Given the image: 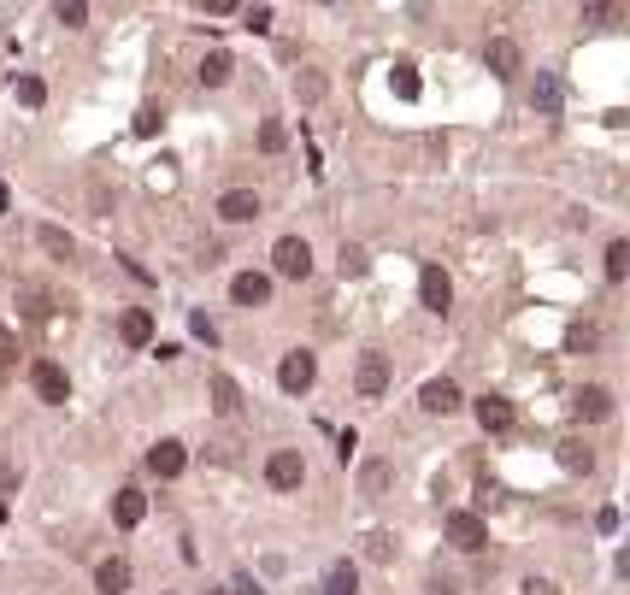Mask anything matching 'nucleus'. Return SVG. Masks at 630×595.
Wrapping results in <instances>:
<instances>
[{"mask_svg": "<svg viewBox=\"0 0 630 595\" xmlns=\"http://www.w3.org/2000/svg\"><path fill=\"white\" fill-rule=\"evenodd\" d=\"M418 301H425L430 313H448V307H454V283H448V271H442V266L418 271Z\"/></svg>", "mask_w": 630, "mask_h": 595, "instance_id": "5", "label": "nucleus"}, {"mask_svg": "<svg viewBox=\"0 0 630 595\" xmlns=\"http://www.w3.org/2000/svg\"><path fill=\"white\" fill-rule=\"evenodd\" d=\"M530 106H536L542 118H554V113H560V77H554V71H536V89H530Z\"/></svg>", "mask_w": 630, "mask_h": 595, "instance_id": "17", "label": "nucleus"}, {"mask_svg": "<svg viewBox=\"0 0 630 595\" xmlns=\"http://www.w3.org/2000/svg\"><path fill=\"white\" fill-rule=\"evenodd\" d=\"M354 389H360L365 401H377V395L389 389V359L383 354H360V366H354Z\"/></svg>", "mask_w": 630, "mask_h": 595, "instance_id": "6", "label": "nucleus"}, {"mask_svg": "<svg viewBox=\"0 0 630 595\" xmlns=\"http://www.w3.org/2000/svg\"><path fill=\"white\" fill-rule=\"evenodd\" d=\"M259 147H265V154H277V147H283V124H277V118L259 124Z\"/></svg>", "mask_w": 630, "mask_h": 595, "instance_id": "29", "label": "nucleus"}, {"mask_svg": "<svg viewBox=\"0 0 630 595\" xmlns=\"http://www.w3.org/2000/svg\"><path fill=\"white\" fill-rule=\"evenodd\" d=\"M206 595H225V590H206Z\"/></svg>", "mask_w": 630, "mask_h": 595, "instance_id": "39", "label": "nucleus"}, {"mask_svg": "<svg viewBox=\"0 0 630 595\" xmlns=\"http://www.w3.org/2000/svg\"><path fill=\"white\" fill-rule=\"evenodd\" d=\"M242 18H248V30H271V6H248Z\"/></svg>", "mask_w": 630, "mask_h": 595, "instance_id": "33", "label": "nucleus"}, {"mask_svg": "<svg viewBox=\"0 0 630 595\" xmlns=\"http://www.w3.org/2000/svg\"><path fill=\"white\" fill-rule=\"evenodd\" d=\"M113 519H118L125 530H135V525L147 519V495H142V489H118V501H113Z\"/></svg>", "mask_w": 630, "mask_h": 595, "instance_id": "18", "label": "nucleus"}, {"mask_svg": "<svg viewBox=\"0 0 630 595\" xmlns=\"http://www.w3.org/2000/svg\"><path fill=\"white\" fill-rule=\"evenodd\" d=\"M271 271H277V277H306V271H313V247H306L301 237H277V247H271Z\"/></svg>", "mask_w": 630, "mask_h": 595, "instance_id": "2", "label": "nucleus"}, {"mask_svg": "<svg viewBox=\"0 0 630 595\" xmlns=\"http://www.w3.org/2000/svg\"><path fill=\"white\" fill-rule=\"evenodd\" d=\"M213 413H225V419L242 413V389H236V378H230V371H213Z\"/></svg>", "mask_w": 630, "mask_h": 595, "instance_id": "15", "label": "nucleus"}, {"mask_svg": "<svg viewBox=\"0 0 630 595\" xmlns=\"http://www.w3.org/2000/svg\"><path fill=\"white\" fill-rule=\"evenodd\" d=\"M0 213H6V183H0Z\"/></svg>", "mask_w": 630, "mask_h": 595, "instance_id": "38", "label": "nucleus"}, {"mask_svg": "<svg viewBox=\"0 0 630 595\" xmlns=\"http://www.w3.org/2000/svg\"><path fill=\"white\" fill-rule=\"evenodd\" d=\"M183 466H189L183 442H154V449H147V472H154V478H177Z\"/></svg>", "mask_w": 630, "mask_h": 595, "instance_id": "10", "label": "nucleus"}, {"mask_svg": "<svg viewBox=\"0 0 630 595\" xmlns=\"http://www.w3.org/2000/svg\"><path fill=\"white\" fill-rule=\"evenodd\" d=\"M560 466H565V472H589V466H595V454H589L584 442H560Z\"/></svg>", "mask_w": 630, "mask_h": 595, "instance_id": "23", "label": "nucleus"}, {"mask_svg": "<svg viewBox=\"0 0 630 595\" xmlns=\"http://www.w3.org/2000/svg\"><path fill=\"white\" fill-rule=\"evenodd\" d=\"M354 590H360L354 566H348V560H336V566H330V578H325V595H354Z\"/></svg>", "mask_w": 630, "mask_h": 595, "instance_id": "21", "label": "nucleus"}, {"mask_svg": "<svg viewBox=\"0 0 630 595\" xmlns=\"http://www.w3.org/2000/svg\"><path fill=\"white\" fill-rule=\"evenodd\" d=\"M301 478H306V460L295 449H277L265 460V483H271V489H301Z\"/></svg>", "mask_w": 630, "mask_h": 595, "instance_id": "4", "label": "nucleus"}, {"mask_svg": "<svg viewBox=\"0 0 630 595\" xmlns=\"http://www.w3.org/2000/svg\"><path fill=\"white\" fill-rule=\"evenodd\" d=\"M448 542H454V549H465V554H477L489 542V525L477 513H448Z\"/></svg>", "mask_w": 630, "mask_h": 595, "instance_id": "7", "label": "nucleus"}, {"mask_svg": "<svg viewBox=\"0 0 630 595\" xmlns=\"http://www.w3.org/2000/svg\"><path fill=\"white\" fill-rule=\"evenodd\" d=\"M477 425L484 430H506L513 425V401H506V395H484V401H477Z\"/></svg>", "mask_w": 630, "mask_h": 595, "instance_id": "19", "label": "nucleus"}, {"mask_svg": "<svg viewBox=\"0 0 630 595\" xmlns=\"http://www.w3.org/2000/svg\"><path fill=\"white\" fill-rule=\"evenodd\" d=\"M30 389L42 395L47 407H65V395H71L65 366H59V359H35V366H30Z\"/></svg>", "mask_w": 630, "mask_h": 595, "instance_id": "1", "label": "nucleus"}, {"mask_svg": "<svg viewBox=\"0 0 630 595\" xmlns=\"http://www.w3.org/2000/svg\"><path fill=\"white\" fill-rule=\"evenodd\" d=\"M159 124H165V113H159V106H142V113H135V136H154Z\"/></svg>", "mask_w": 630, "mask_h": 595, "instance_id": "30", "label": "nucleus"}, {"mask_svg": "<svg viewBox=\"0 0 630 595\" xmlns=\"http://www.w3.org/2000/svg\"><path fill=\"white\" fill-rule=\"evenodd\" d=\"M35 237H42V247H47V254H54V259H71V237H65V230H59V225H42V230H35Z\"/></svg>", "mask_w": 630, "mask_h": 595, "instance_id": "25", "label": "nucleus"}, {"mask_svg": "<svg viewBox=\"0 0 630 595\" xmlns=\"http://www.w3.org/2000/svg\"><path fill=\"white\" fill-rule=\"evenodd\" d=\"M489 71H495V77H513L518 66H525V54H518V42H506V35H495V42H489Z\"/></svg>", "mask_w": 630, "mask_h": 595, "instance_id": "16", "label": "nucleus"}, {"mask_svg": "<svg viewBox=\"0 0 630 595\" xmlns=\"http://www.w3.org/2000/svg\"><path fill=\"white\" fill-rule=\"evenodd\" d=\"M418 401H425L430 413H442V419H448V413H460V407H465V401H460V383H454V378H430Z\"/></svg>", "mask_w": 630, "mask_h": 595, "instance_id": "8", "label": "nucleus"}, {"mask_svg": "<svg viewBox=\"0 0 630 595\" xmlns=\"http://www.w3.org/2000/svg\"><path fill=\"white\" fill-rule=\"evenodd\" d=\"M336 266H342V277H365V247H354V242H342V254H336Z\"/></svg>", "mask_w": 630, "mask_h": 595, "instance_id": "22", "label": "nucleus"}, {"mask_svg": "<svg viewBox=\"0 0 630 595\" xmlns=\"http://www.w3.org/2000/svg\"><path fill=\"white\" fill-rule=\"evenodd\" d=\"M59 24H65V30H83V24H89V6H83V0H59Z\"/></svg>", "mask_w": 630, "mask_h": 595, "instance_id": "28", "label": "nucleus"}, {"mask_svg": "<svg viewBox=\"0 0 630 595\" xmlns=\"http://www.w3.org/2000/svg\"><path fill=\"white\" fill-rule=\"evenodd\" d=\"M389 89L401 95V101H418V71H413V66H395V71H389Z\"/></svg>", "mask_w": 630, "mask_h": 595, "instance_id": "24", "label": "nucleus"}, {"mask_svg": "<svg viewBox=\"0 0 630 595\" xmlns=\"http://www.w3.org/2000/svg\"><path fill=\"white\" fill-rule=\"evenodd\" d=\"M218 218H225V225H248V218H259V195H254V189L218 195Z\"/></svg>", "mask_w": 630, "mask_h": 595, "instance_id": "9", "label": "nucleus"}, {"mask_svg": "<svg viewBox=\"0 0 630 595\" xmlns=\"http://www.w3.org/2000/svg\"><path fill=\"white\" fill-rule=\"evenodd\" d=\"M12 89H18V101H24V106H42V101H47V83H42V77H18Z\"/></svg>", "mask_w": 630, "mask_h": 595, "instance_id": "26", "label": "nucleus"}, {"mask_svg": "<svg viewBox=\"0 0 630 595\" xmlns=\"http://www.w3.org/2000/svg\"><path fill=\"white\" fill-rule=\"evenodd\" d=\"M313 378H318V359L306 354V348L283 354V366H277V383H283L289 395H306V389H313Z\"/></svg>", "mask_w": 630, "mask_h": 595, "instance_id": "3", "label": "nucleus"}, {"mask_svg": "<svg viewBox=\"0 0 630 595\" xmlns=\"http://www.w3.org/2000/svg\"><path fill=\"white\" fill-rule=\"evenodd\" d=\"M12 359H18V337L0 325V371H12Z\"/></svg>", "mask_w": 630, "mask_h": 595, "instance_id": "31", "label": "nucleus"}, {"mask_svg": "<svg viewBox=\"0 0 630 595\" xmlns=\"http://www.w3.org/2000/svg\"><path fill=\"white\" fill-rule=\"evenodd\" d=\"M236 595H265V590H259L254 578H236Z\"/></svg>", "mask_w": 630, "mask_h": 595, "instance_id": "36", "label": "nucleus"}, {"mask_svg": "<svg viewBox=\"0 0 630 595\" xmlns=\"http://www.w3.org/2000/svg\"><path fill=\"white\" fill-rule=\"evenodd\" d=\"M118 337H125L130 348H147V342H154V313H147V307H130V313L118 318Z\"/></svg>", "mask_w": 630, "mask_h": 595, "instance_id": "14", "label": "nucleus"}, {"mask_svg": "<svg viewBox=\"0 0 630 595\" xmlns=\"http://www.w3.org/2000/svg\"><path fill=\"white\" fill-rule=\"evenodd\" d=\"M95 590H101V595H125L130 590V560H125V554H113V560L95 566Z\"/></svg>", "mask_w": 630, "mask_h": 595, "instance_id": "13", "label": "nucleus"}, {"mask_svg": "<svg viewBox=\"0 0 630 595\" xmlns=\"http://www.w3.org/2000/svg\"><path fill=\"white\" fill-rule=\"evenodd\" d=\"M189 330H195V337H201V342H218V325H213V318H206V313H195V318H189Z\"/></svg>", "mask_w": 630, "mask_h": 595, "instance_id": "32", "label": "nucleus"}, {"mask_svg": "<svg viewBox=\"0 0 630 595\" xmlns=\"http://www.w3.org/2000/svg\"><path fill=\"white\" fill-rule=\"evenodd\" d=\"M230 295H236V307H265L271 301V277L265 271H242V277L230 283Z\"/></svg>", "mask_w": 630, "mask_h": 595, "instance_id": "12", "label": "nucleus"}, {"mask_svg": "<svg viewBox=\"0 0 630 595\" xmlns=\"http://www.w3.org/2000/svg\"><path fill=\"white\" fill-rule=\"evenodd\" d=\"M625 271H630V247H625V242H613V247H607V277H613V283H625Z\"/></svg>", "mask_w": 630, "mask_h": 595, "instance_id": "27", "label": "nucleus"}, {"mask_svg": "<svg viewBox=\"0 0 630 595\" xmlns=\"http://www.w3.org/2000/svg\"><path fill=\"white\" fill-rule=\"evenodd\" d=\"M230 71H236V59H230L225 47H213V54L201 59V83H206V89H225V83H230Z\"/></svg>", "mask_w": 630, "mask_h": 595, "instance_id": "20", "label": "nucleus"}, {"mask_svg": "<svg viewBox=\"0 0 630 595\" xmlns=\"http://www.w3.org/2000/svg\"><path fill=\"white\" fill-rule=\"evenodd\" d=\"M12 478H18V472H12V466H0V489H6V483H12Z\"/></svg>", "mask_w": 630, "mask_h": 595, "instance_id": "37", "label": "nucleus"}, {"mask_svg": "<svg viewBox=\"0 0 630 595\" xmlns=\"http://www.w3.org/2000/svg\"><path fill=\"white\" fill-rule=\"evenodd\" d=\"M525 595H560V590H554L548 578H525Z\"/></svg>", "mask_w": 630, "mask_h": 595, "instance_id": "34", "label": "nucleus"}, {"mask_svg": "<svg viewBox=\"0 0 630 595\" xmlns=\"http://www.w3.org/2000/svg\"><path fill=\"white\" fill-rule=\"evenodd\" d=\"M572 413H577V419H607V413H613V389H601V383H584V389L572 395Z\"/></svg>", "mask_w": 630, "mask_h": 595, "instance_id": "11", "label": "nucleus"}, {"mask_svg": "<svg viewBox=\"0 0 630 595\" xmlns=\"http://www.w3.org/2000/svg\"><path fill=\"white\" fill-rule=\"evenodd\" d=\"M430 595H454V578H430Z\"/></svg>", "mask_w": 630, "mask_h": 595, "instance_id": "35", "label": "nucleus"}]
</instances>
